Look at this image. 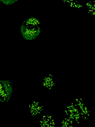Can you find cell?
<instances>
[{"label": "cell", "mask_w": 95, "mask_h": 127, "mask_svg": "<svg viewBox=\"0 0 95 127\" xmlns=\"http://www.w3.org/2000/svg\"><path fill=\"white\" fill-rule=\"evenodd\" d=\"M20 32L22 37L25 40L32 41L39 37L41 31L40 26H26L21 24Z\"/></svg>", "instance_id": "1"}, {"label": "cell", "mask_w": 95, "mask_h": 127, "mask_svg": "<svg viewBox=\"0 0 95 127\" xmlns=\"http://www.w3.org/2000/svg\"><path fill=\"white\" fill-rule=\"evenodd\" d=\"M0 101L6 103L9 101L13 92V86L9 79L0 80Z\"/></svg>", "instance_id": "2"}, {"label": "cell", "mask_w": 95, "mask_h": 127, "mask_svg": "<svg viewBox=\"0 0 95 127\" xmlns=\"http://www.w3.org/2000/svg\"><path fill=\"white\" fill-rule=\"evenodd\" d=\"M19 0H0L1 2L6 6H10L15 5Z\"/></svg>", "instance_id": "4"}, {"label": "cell", "mask_w": 95, "mask_h": 127, "mask_svg": "<svg viewBox=\"0 0 95 127\" xmlns=\"http://www.w3.org/2000/svg\"><path fill=\"white\" fill-rule=\"evenodd\" d=\"M22 24L26 26H40L41 23L40 20L34 17H30L22 22Z\"/></svg>", "instance_id": "3"}]
</instances>
